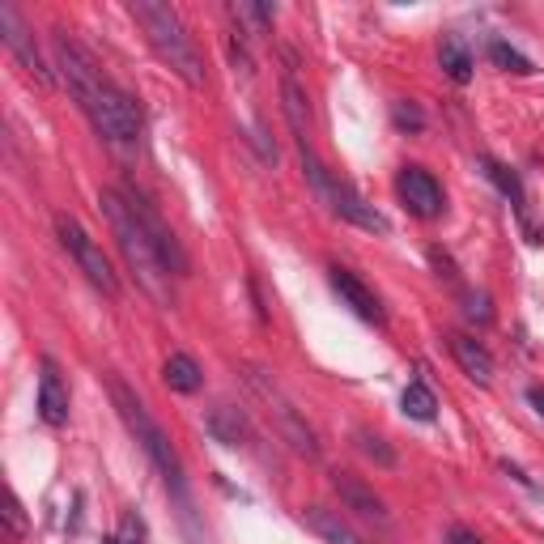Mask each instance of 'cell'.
Returning a JSON list of instances; mask_svg holds the SVG:
<instances>
[{
    "instance_id": "7",
    "label": "cell",
    "mask_w": 544,
    "mask_h": 544,
    "mask_svg": "<svg viewBox=\"0 0 544 544\" xmlns=\"http://www.w3.org/2000/svg\"><path fill=\"white\" fill-rule=\"evenodd\" d=\"M124 196H128V204H132L136 221L145 226V234H149L153 251H158L162 268H166V272H175V277H187V272H192V260H187V251H183V243L175 238V230H170L166 221H162V213L153 209V204H149L141 192H132V187H124Z\"/></svg>"
},
{
    "instance_id": "24",
    "label": "cell",
    "mask_w": 544,
    "mask_h": 544,
    "mask_svg": "<svg viewBox=\"0 0 544 544\" xmlns=\"http://www.w3.org/2000/svg\"><path fill=\"white\" fill-rule=\"evenodd\" d=\"M391 119H396V128H404V132L425 128V115H421L417 102H396V107H391Z\"/></svg>"
},
{
    "instance_id": "29",
    "label": "cell",
    "mask_w": 544,
    "mask_h": 544,
    "mask_svg": "<svg viewBox=\"0 0 544 544\" xmlns=\"http://www.w3.org/2000/svg\"><path fill=\"white\" fill-rule=\"evenodd\" d=\"M527 404H532L536 413L544 417V387H540V383H532V387H527Z\"/></svg>"
},
{
    "instance_id": "19",
    "label": "cell",
    "mask_w": 544,
    "mask_h": 544,
    "mask_svg": "<svg viewBox=\"0 0 544 544\" xmlns=\"http://www.w3.org/2000/svg\"><path fill=\"white\" fill-rule=\"evenodd\" d=\"M400 404H404V417H413V421H434V413H438V400L425 383H408Z\"/></svg>"
},
{
    "instance_id": "1",
    "label": "cell",
    "mask_w": 544,
    "mask_h": 544,
    "mask_svg": "<svg viewBox=\"0 0 544 544\" xmlns=\"http://www.w3.org/2000/svg\"><path fill=\"white\" fill-rule=\"evenodd\" d=\"M56 64H60L68 94L77 98V107L85 111V119L94 124L98 136H107L111 145H132L141 136V111H136V102L68 34L56 39Z\"/></svg>"
},
{
    "instance_id": "2",
    "label": "cell",
    "mask_w": 544,
    "mask_h": 544,
    "mask_svg": "<svg viewBox=\"0 0 544 544\" xmlns=\"http://www.w3.org/2000/svg\"><path fill=\"white\" fill-rule=\"evenodd\" d=\"M98 204H102V213H107V221H111V234H115L119 251H124L132 277L141 281V289H145L149 298H158L162 306H170V302H175V298H170V272L162 268V260H158V251H153L145 226L136 221L128 196L119 192V187H107V192L98 196Z\"/></svg>"
},
{
    "instance_id": "3",
    "label": "cell",
    "mask_w": 544,
    "mask_h": 544,
    "mask_svg": "<svg viewBox=\"0 0 544 544\" xmlns=\"http://www.w3.org/2000/svg\"><path fill=\"white\" fill-rule=\"evenodd\" d=\"M132 17H136V26L145 30L149 47L158 51V60L170 68V73H175L183 85L200 90L204 85V56L196 51L192 34H187V26H183V17L170 5H162V0H136Z\"/></svg>"
},
{
    "instance_id": "21",
    "label": "cell",
    "mask_w": 544,
    "mask_h": 544,
    "mask_svg": "<svg viewBox=\"0 0 544 544\" xmlns=\"http://www.w3.org/2000/svg\"><path fill=\"white\" fill-rule=\"evenodd\" d=\"M489 60L498 64V68H506V73H523V77H527V73H536L532 60H527L523 51H515L510 43H502V39H493V43H489Z\"/></svg>"
},
{
    "instance_id": "10",
    "label": "cell",
    "mask_w": 544,
    "mask_h": 544,
    "mask_svg": "<svg viewBox=\"0 0 544 544\" xmlns=\"http://www.w3.org/2000/svg\"><path fill=\"white\" fill-rule=\"evenodd\" d=\"M332 489L340 493V502H345L353 515H362V519H370V523H379V527H387L391 523V515H387V502L374 493L366 481H357L353 472H332Z\"/></svg>"
},
{
    "instance_id": "6",
    "label": "cell",
    "mask_w": 544,
    "mask_h": 544,
    "mask_svg": "<svg viewBox=\"0 0 544 544\" xmlns=\"http://www.w3.org/2000/svg\"><path fill=\"white\" fill-rule=\"evenodd\" d=\"M56 234H60L64 251L73 255L77 268L85 272V281H90L94 289H102L107 298H115V294H119V277L111 272V264H107V255H102V247L81 230V221L68 217V213H56Z\"/></svg>"
},
{
    "instance_id": "20",
    "label": "cell",
    "mask_w": 544,
    "mask_h": 544,
    "mask_svg": "<svg viewBox=\"0 0 544 544\" xmlns=\"http://www.w3.org/2000/svg\"><path fill=\"white\" fill-rule=\"evenodd\" d=\"M481 166H485V175L493 179V187H498L510 204H523V179L515 175V170L502 166V162H493V158H481Z\"/></svg>"
},
{
    "instance_id": "26",
    "label": "cell",
    "mask_w": 544,
    "mask_h": 544,
    "mask_svg": "<svg viewBox=\"0 0 544 544\" xmlns=\"http://www.w3.org/2000/svg\"><path fill=\"white\" fill-rule=\"evenodd\" d=\"M5 519H9V540H22L26 536V515H22V502L9 493V506H5Z\"/></svg>"
},
{
    "instance_id": "27",
    "label": "cell",
    "mask_w": 544,
    "mask_h": 544,
    "mask_svg": "<svg viewBox=\"0 0 544 544\" xmlns=\"http://www.w3.org/2000/svg\"><path fill=\"white\" fill-rule=\"evenodd\" d=\"M468 319H476V323H489L493 319V306H489V298L485 294H468Z\"/></svg>"
},
{
    "instance_id": "9",
    "label": "cell",
    "mask_w": 544,
    "mask_h": 544,
    "mask_svg": "<svg viewBox=\"0 0 544 544\" xmlns=\"http://www.w3.org/2000/svg\"><path fill=\"white\" fill-rule=\"evenodd\" d=\"M396 192L404 200V209L413 213V217H421V221H434V217H442V209H447L442 183L430 175V170H421V166H404L400 170Z\"/></svg>"
},
{
    "instance_id": "8",
    "label": "cell",
    "mask_w": 544,
    "mask_h": 544,
    "mask_svg": "<svg viewBox=\"0 0 544 544\" xmlns=\"http://www.w3.org/2000/svg\"><path fill=\"white\" fill-rule=\"evenodd\" d=\"M0 34H5V43H9V51L17 60H22V68L43 85V90H51L56 85V73L47 68V60H43V51L34 47V34H30V26L22 22V13H17L13 5H0Z\"/></svg>"
},
{
    "instance_id": "12",
    "label": "cell",
    "mask_w": 544,
    "mask_h": 544,
    "mask_svg": "<svg viewBox=\"0 0 544 544\" xmlns=\"http://www.w3.org/2000/svg\"><path fill=\"white\" fill-rule=\"evenodd\" d=\"M328 204H332L336 217L353 221L357 230H370V234H387V230H391V221H387L379 209H374V204H366L362 196H357L349 183H340V179L332 183V200H328Z\"/></svg>"
},
{
    "instance_id": "30",
    "label": "cell",
    "mask_w": 544,
    "mask_h": 544,
    "mask_svg": "<svg viewBox=\"0 0 544 544\" xmlns=\"http://www.w3.org/2000/svg\"><path fill=\"white\" fill-rule=\"evenodd\" d=\"M111 544H115V540H111Z\"/></svg>"
},
{
    "instance_id": "25",
    "label": "cell",
    "mask_w": 544,
    "mask_h": 544,
    "mask_svg": "<svg viewBox=\"0 0 544 544\" xmlns=\"http://www.w3.org/2000/svg\"><path fill=\"white\" fill-rule=\"evenodd\" d=\"M115 544H149V527H145V519H141V515H124Z\"/></svg>"
},
{
    "instance_id": "15",
    "label": "cell",
    "mask_w": 544,
    "mask_h": 544,
    "mask_svg": "<svg viewBox=\"0 0 544 544\" xmlns=\"http://www.w3.org/2000/svg\"><path fill=\"white\" fill-rule=\"evenodd\" d=\"M306 527H311V532L323 540V544H362V536L353 532V527L340 519V510H328V506H311L306 510Z\"/></svg>"
},
{
    "instance_id": "5",
    "label": "cell",
    "mask_w": 544,
    "mask_h": 544,
    "mask_svg": "<svg viewBox=\"0 0 544 544\" xmlns=\"http://www.w3.org/2000/svg\"><path fill=\"white\" fill-rule=\"evenodd\" d=\"M247 383H251L255 391H260V400L268 404V417L277 421V434L289 442V447H294L298 455H306V459H319V438H315L311 425L302 421V413L294 408V400H289L285 391H281L277 383H272L264 370H247Z\"/></svg>"
},
{
    "instance_id": "17",
    "label": "cell",
    "mask_w": 544,
    "mask_h": 544,
    "mask_svg": "<svg viewBox=\"0 0 544 544\" xmlns=\"http://www.w3.org/2000/svg\"><path fill=\"white\" fill-rule=\"evenodd\" d=\"M438 64H442V73H447L455 85H468V81H472V51L464 47V39H459V34H447V39H442Z\"/></svg>"
},
{
    "instance_id": "16",
    "label": "cell",
    "mask_w": 544,
    "mask_h": 544,
    "mask_svg": "<svg viewBox=\"0 0 544 544\" xmlns=\"http://www.w3.org/2000/svg\"><path fill=\"white\" fill-rule=\"evenodd\" d=\"M162 379L170 391H183V396H192V391L204 387V370L192 353H170L166 366H162Z\"/></svg>"
},
{
    "instance_id": "4",
    "label": "cell",
    "mask_w": 544,
    "mask_h": 544,
    "mask_svg": "<svg viewBox=\"0 0 544 544\" xmlns=\"http://www.w3.org/2000/svg\"><path fill=\"white\" fill-rule=\"evenodd\" d=\"M111 404L119 408V417H124V425L132 430V438L141 442V451L153 459V468H158L166 476V485H175L183 489V464H179V455L175 447H170V438L158 421H153V413L145 408V400L136 396V391L119 379V374H111Z\"/></svg>"
},
{
    "instance_id": "13",
    "label": "cell",
    "mask_w": 544,
    "mask_h": 544,
    "mask_svg": "<svg viewBox=\"0 0 544 544\" xmlns=\"http://www.w3.org/2000/svg\"><path fill=\"white\" fill-rule=\"evenodd\" d=\"M39 417L47 425H60L68 421V387L60 379V366L51 362V357H43V374H39Z\"/></svg>"
},
{
    "instance_id": "18",
    "label": "cell",
    "mask_w": 544,
    "mask_h": 544,
    "mask_svg": "<svg viewBox=\"0 0 544 544\" xmlns=\"http://www.w3.org/2000/svg\"><path fill=\"white\" fill-rule=\"evenodd\" d=\"M209 430L226 442V447H238V438H247V421H243L238 408L221 404V408H213V413H209Z\"/></svg>"
},
{
    "instance_id": "11",
    "label": "cell",
    "mask_w": 544,
    "mask_h": 544,
    "mask_svg": "<svg viewBox=\"0 0 544 544\" xmlns=\"http://www.w3.org/2000/svg\"><path fill=\"white\" fill-rule=\"evenodd\" d=\"M328 281H332V289H336V298L345 302L357 319H366V323H383V319H387V315H383V302L374 298V289H370L366 281H357L349 268H332Z\"/></svg>"
},
{
    "instance_id": "28",
    "label": "cell",
    "mask_w": 544,
    "mask_h": 544,
    "mask_svg": "<svg viewBox=\"0 0 544 544\" xmlns=\"http://www.w3.org/2000/svg\"><path fill=\"white\" fill-rule=\"evenodd\" d=\"M447 544H481V536L472 532V527H464V523H455L451 532H447Z\"/></svg>"
},
{
    "instance_id": "14",
    "label": "cell",
    "mask_w": 544,
    "mask_h": 544,
    "mask_svg": "<svg viewBox=\"0 0 544 544\" xmlns=\"http://www.w3.org/2000/svg\"><path fill=\"white\" fill-rule=\"evenodd\" d=\"M447 345H451V357L459 362V370H464L472 383H481V387L493 383V357H489V349L481 345V340H472L464 332H451Z\"/></svg>"
},
{
    "instance_id": "23",
    "label": "cell",
    "mask_w": 544,
    "mask_h": 544,
    "mask_svg": "<svg viewBox=\"0 0 544 544\" xmlns=\"http://www.w3.org/2000/svg\"><path fill=\"white\" fill-rule=\"evenodd\" d=\"M230 17H234V22H247L255 34L272 26V9L268 5H255V0H238V5H230Z\"/></svg>"
},
{
    "instance_id": "22",
    "label": "cell",
    "mask_w": 544,
    "mask_h": 544,
    "mask_svg": "<svg viewBox=\"0 0 544 544\" xmlns=\"http://www.w3.org/2000/svg\"><path fill=\"white\" fill-rule=\"evenodd\" d=\"M357 451H362L366 459H374L379 468H396V451H391L387 442L379 434H370V430H357Z\"/></svg>"
}]
</instances>
